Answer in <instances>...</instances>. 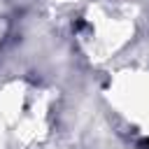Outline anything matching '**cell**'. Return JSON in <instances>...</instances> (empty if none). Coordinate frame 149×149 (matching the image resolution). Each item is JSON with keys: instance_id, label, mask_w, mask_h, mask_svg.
<instances>
[{"instance_id": "1", "label": "cell", "mask_w": 149, "mask_h": 149, "mask_svg": "<svg viewBox=\"0 0 149 149\" xmlns=\"http://www.w3.org/2000/svg\"><path fill=\"white\" fill-rule=\"evenodd\" d=\"M140 147H142V149H149V140H144V142H142Z\"/></svg>"}]
</instances>
